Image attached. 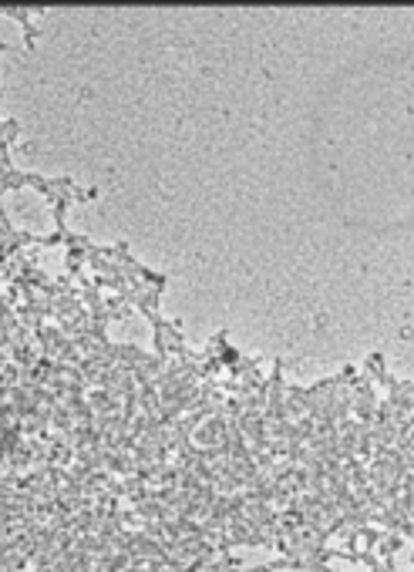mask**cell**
Returning a JSON list of instances; mask_svg holds the SVG:
<instances>
[{"instance_id":"cell-1","label":"cell","mask_w":414,"mask_h":572,"mask_svg":"<svg viewBox=\"0 0 414 572\" xmlns=\"http://www.w3.org/2000/svg\"><path fill=\"white\" fill-rule=\"evenodd\" d=\"M381 367H384V357H381V354H374V357L367 361V370H381Z\"/></svg>"}]
</instances>
